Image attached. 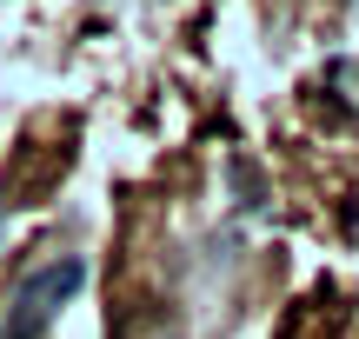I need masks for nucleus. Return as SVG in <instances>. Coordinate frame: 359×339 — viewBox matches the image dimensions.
Segmentation results:
<instances>
[{
    "mask_svg": "<svg viewBox=\"0 0 359 339\" xmlns=\"http://www.w3.org/2000/svg\"><path fill=\"white\" fill-rule=\"evenodd\" d=\"M74 167V146H40V140H27L20 153H13V167L0 173V200L7 207H40V200L60 186V173Z\"/></svg>",
    "mask_w": 359,
    "mask_h": 339,
    "instance_id": "nucleus-2",
    "label": "nucleus"
},
{
    "mask_svg": "<svg viewBox=\"0 0 359 339\" xmlns=\"http://www.w3.org/2000/svg\"><path fill=\"white\" fill-rule=\"evenodd\" d=\"M80 279H87V260H47L40 273L20 279V293L7 300V326H0V339H47V326L60 319V306L80 293Z\"/></svg>",
    "mask_w": 359,
    "mask_h": 339,
    "instance_id": "nucleus-1",
    "label": "nucleus"
}]
</instances>
